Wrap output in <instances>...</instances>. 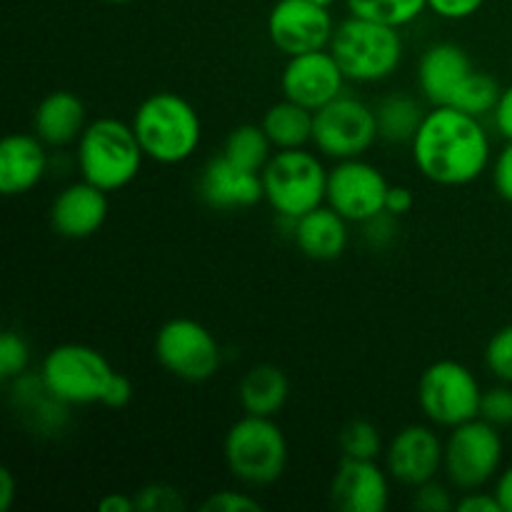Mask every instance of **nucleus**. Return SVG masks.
<instances>
[{
	"label": "nucleus",
	"mask_w": 512,
	"mask_h": 512,
	"mask_svg": "<svg viewBox=\"0 0 512 512\" xmlns=\"http://www.w3.org/2000/svg\"><path fill=\"white\" fill-rule=\"evenodd\" d=\"M223 458L230 475L245 488H268L283 478L290 460L288 438L275 418L248 415L225 433Z\"/></svg>",
	"instance_id": "nucleus-5"
},
{
	"label": "nucleus",
	"mask_w": 512,
	"mask_h": 512,
	"mask_svg": "<svg viewBox=\"0 0 512 512\" xmlns=\"http://www.w3.org/2000/svg\"><path fill=\"white\" fill-rule=\"evenodd\" d=\"M135 505H138L140 512H175L185 508L180 490L170 488L165 483H155L140 490L135 495Z\"/></svg>",
	"instance_id": "nucleus-32"
},
{
	"label": "nucleus",
	"mask_w": 512,
	"mask_h": 512,
	"mask_svg": "<svg viewBox=\"0 0 512 512\" xmlns=\"http://www.w3.org/2000/svg\"><path fill=\"white\" fill-rule=\"evenodd\" d=\"M335 23L330 8L313 0H278L268 13V38L283 55L328 48Z\"/></svg>",
	"instance_id": "nucleus-14"
},
{
	"label": "nucleus",
	"mask_w": 512,
	"mask_h": 512,
	"mask_svg": "<svg viewBox=\"0 0 512 512\" xmlns=\"http://www.w3.org/2000/svg\"><path fill=\"white\" fill-rule=\"evenodd\" d=\"M313 3H320V5H325V8H330V5H335L338 0H313Z\"/></svg>",
	"instance_id": "nucleus-45"
},
{
	"label": "nucleus",
	"mask_w": 512,
	"mask_h": 512,
	"mask_svg": "<svg viewBox=\"0 0 512 512\" xmlns=\"http://www.w3.org/2000/svg\"><path fill=\"white\" fill-rule=\"evenodd\" d=\"M503 435L488 420L475 418L450 430L445 440L443 473L455 490H480L503 465Z\"/></svg>",
	"instance_id": "nucleus-10"
},
{
	"label": "nucleus",
	"mask_w": 512,
	"mask_h": 512,
	"mask_svg": "<svg viewBox=\"0 0 512 512\" xmlns=\"http://www.w3.org/2000/svg\"><path fill=\"white\" fill-rule=\"evenodd\" d=\"M100 512H135L138 505H135V498L123 493H108L103 500L98 503Z\"/></svg>",
	"instance_id": "nucleus-43"
},
{
	"label": "nucleus",
	"mask_w": 512,
	"mask_h": 512,
	"mask_svg": "<svg viewBox=\"0 0 512 512\" xmlns=\"http://www.w3.org/2000/svg\"><path fill=\"white\" fill-rule=\"evenodd\" d=\"M338 445L343 458L350 460H378L385 455L383 435L370 420L355 418L343 425L338 435Z\"/></svg>",
	"instance_id": "nucleus-28"
},
{
	"label": "nucleus",
	"mask_w": 512,
	"mask_h": 512,
	"mask_svg": "<svg viewBox=\"0 0 512 512\" xmlns=\"http://www.w3.org/2000/svg\"><path fill=\"white\" fill-rule=\"evenodd\" d=\"M203 510L208 512H258L263 510V503L253 498L250 493H240V490H220V493H210V498L203 503Z\"/></svg>",
	"instance_id": "nucleus-34"
},
{
	"label": "nucleus",
	"mask_w": 512,
	"mask_h": 512,
	"mask_svg": "<svg viewBox=\"0 0 512 512\" xmlns=\"http://www.w3.org/2000/svg\"><path fill=\"white\" fill-rule=\"evenodd\" d=\"M458 500L453 498L448 485L438 483V478L430 483L413 488V508L420 512H450L455 510Z\"/></svg>",
	"instance_id": "nucleus-33"
},
{
	"label": "nucleus",
	"mask_w": 512,
	"mask_h": 512,
	"mask_svg": "<svg viewBox=\"0 0 512 512\" xmlns=\"http://www.w3.org/2000/svg\"><path fill=\"white\" fill-rule=\"evenodd\" d=\"M18 498V480L13 470L0 468V512H8Z\"/></svg>",
	"instance_id": "nucleus-42"
},
{
	"label": "nucleus",
	"mask_w": 512,
	"mask_h": 512,
	"mask_svg": "<svg viewBox=\"0 0 512 512\" xmlns=\"http://www.w3.org/2000/svg\"><path fill=\"white\" fill-rule=\"evenodd\" d=\"M48 173L45 143L35 133H13L0 143V193L15 198L33 190Z\"/></svg>",
	"instance_id": "nucleus-20"
},
{
	"label": "nucleus",
	"mask_w": 512,
	"mask_h": 512,
	"mask_svg": "<svg viewBox=\"0 0 512 512\" xmlns=\"http://www.w3.org/2000/svg\"><path fill=\"white\" fill-rule=\"evenodd\" d=\"M75 160L83 180L115 193L138 178L145 153L133 125L118 118H98L80 135Z\"/></svg>",
	"instance_id": "nucleus-4"
},
{
	"label": "nucleus",
	"mask_w": 512,
	"mask_h": 512,
	"mask_svg": "<svg viewBox=\"0 0 512 512\" xmlns=\"http://www.w3.org/2000/svg\"><path fill=\"white\" fill-rule=\"evenodd\" d=\"M328 50L338 60L345 78L353 83H380L388 80L403 60L400 28L350 15L335 25Z\"/></svg>",
	"instance_id": "nucleus-6"
},
{
	"label": "nucleus",
	"mask_w": 512,
	"mask_h": 512,
	"mask_svg": "<svg viewBox=\"0 0 512 512\" xmlns=\"http://www.w3.org/2000/svg\"><path fill=\"white\" fill-rule=\"evenodd\" d=\"M198 195L213 210H245L265 200L263 173L230 163L223 153L208 160L198 178Z\"/></svg>",
	"instance_id": "nucleus-19"
},
{
	"label": "nucleus",
	"mask_w": 512,
	"mask_h": 512,
	"mask_svg": "<svg viewBox=\"0 0 512 512\" xmlns=\"http://www.w3.org/2000/svg\"><path fill=\"white\" fill-rule=\"evenodd\" d=\"M418 85L428 103L458 108L475 118L493 113L503 93L498 80L475 68L455 43H435L425 50L418 63Z\"/></svg>",
	"instance_id": "nucleus-2"
},
{
	"label": "nucleus",
	"mask_w": 512,
	"mask_h": 512,
	"mask_svg": "<svg viewBox=\"0 0 512 512\" xmlns=\"http://www.w3.org/2000/svg\"><path fill=\"white\" fill-rule=\"evenodd\" d=\"M413 205H415L413 190L405 188V185H390L388 198H385V210H388L390 215L403 218V215H408L410 210H413Z\"/></svg>",
	"instance_id": "nucleus-41"
},
{
	"label": "nucleus",
	"mask_w": 512,
	"mask_h": 512,
	"mask_svg": "<svg viewBox=\"0 0 512 512\" xmlns=\"http://www.w3.org/2000/svg\"><path fill=\"white\" fill-rule=\"evenodd\" d=\"M30 368V345L18 330H5L0 338V378L13 383L15 378L28 373Z\"/></svg>",
	"instance_id": "nucleus-29"
},
{
	"label": "nucleus",
	"mask_w": 512,
	"mask_h": 512,
	"mask_svg": "<svg viewBox=\"0 0 512 512\" xmlns=\"http://www.w3.org/2000/svg\"><path fill=\"white\" fill-rule=\"evenodd\" d=\"M110 213L108 193L88 180H78L60 190L50 203V225L60 238L85 240L98 233Z\"/></svg>",
	"instance_id": "nucleus-18"
},
{
	"label": "nucleus",
	"mask_w": 512,
	"mask_h": 512,
	"mask_svg": "<svg viewBox=\"0 0 512 512\" xmlns=\"http://www.w3.org/2000/svg\"><path fill=\"white\" fill-rule=\"evenodd\" d=\"M130 400H133V383H130V378L123 373H113L103 393V405L105 408H125Z\"/></svg>",
	"instance_id": "nucleus-38"
},
{
	"label": "nucleus",
	"mask_w": 512,
	"mask_h": 512,
	"mask_svg": "<svg viewBox=\"0 0 512 512\" xmlns=\"http://www.w3.org/2000/svg\"><path fill=\"white\" fill-rule=\"evenodd\" d=\"M395 215H390L388 210L373 215L370 220H365V240H368L373 248H388L395 240V233H398V225H395Z\"/></svg>",
	"instance_id": "nucleus-35"
},
{
	"label": "nucleus",
	"mask_w": 512,
	"mask_h": 512,
	"mask_svg": "<svg viewBox=\"0 0 512 512\" xmlns=\"http://www.w3.org/2000/svg\"><path fill=\"white\" fill-rule=\"evenodd\" d=\"M263 190L270 208L295 223L325 203L328 170L310 150H278L263 168Z\"/></svg>",
	"instance_id": "nucleus-7"
},
{
	"label": "nucleus",
	"mask_w": 512,
	"mask_h": 512,
	"mask_svg": "<svg viewBox=\"0 0 512 512\" xmlns=\"http://www.w3.org/2000/svg\"><path fill=\"white\" fill-rule=\"evenodd\" d=\"M113 373L108 358L98 348L83 343L55 345L40 368L45 388L68 408L103 403V393Z\"/></svg>",
	"instance_id": "nucleus-9"
},
{
	"label": "nucleus",
	"mask_w": 512,
	"mask_h": 512,
	"mask_svg": "<svg viewBox=\"0 0 512 512\" xmlns=\"http://www.w3.org/2000/svg\"><path fill=\"white\" fill-rule=\"evenodd\" d=\"M485 0H428V10L445 20H465L480 13Z\"/></svg>",
	"instance_id": "nucleus-36"
},
{
	"label": "nucleus",
	"mask_w": 512,
	"mask_h": 512,
	"mask_svg": "<svg viewBox=\"0 0 512 512\" xmlns=\"http://www.w3.org/2000/svg\"><path fill=\"white\" fill-rule=\"evenodd\" d=\"M445 440L428 425H405L385 448V470L395 483L418 488L443 473Z\"/></svg>",
	"instance_id": "nucleus-15"
},
{
	"label": "nucleus",
	"mask_w": 512,
	"mask_h": 512,
	"mask_svg": "<svg viewBox=\"0 0 512 512\" xmlns=\"http://www.w3.org/2000/svg\"><path fill=\"white\" fill-rule=\"evenodd\" d=\"M380 140L375 108L355 95H338L315 110L313 145L333 160L363 158Z\"/></svg>",
	"instance_id": "nucleus-11"
},
{
	"label": "nucleus",
	"mask_w": 512,
	"mask_h": 512,
	"mask_svg": "<svg viewBox=\"0 0 512 512\" xmlns=\"http://www.w3.org/2000/svg\"><path fill=\"white\" fill-rule=\"evenodd\" d=\"M293 240L300 253L318 263H330L345 253L350 243L348 220L330 205H318L293 223Z\"/></svg>",
	"instance_id": "nucleus-22"
},
{
	"label": "nucleus",
	"mask_w": 512,
	"mask_h": 512,
	"mask_svg": "<svg viewBox=\"0 0 512 512\" xmlns=\"http://www.w3.org/2000/svg\"><path fill=\"white\" fill-rule=\"evenodd\" d=\"M485 365L500 383L512 385V325L500 328L485 345Z\"/></svg>",
	"instance_id": "nucleus-30"
},
{
	"label": "nucleus",
	"mask_w": 512,
	"mask_h": 512,
	"mask_svg": "<svg viewBox=\"0 0 512 512\" xmlns=\"http://www.w3.org/2000/svg\"><path fill=\"white\" fill-rule=\"evenodd\" d=\"M290 380L283 368L270 363L253 365L238 383L240 408L248 415L275 418L288 405Z\"/></svg>",
	"instance_id": "nucleus-23"
},
{
	"label": "nucleus",
	"mask_w": 512,
	"mask_h": 512,
	"mask_svg": "<svg viewBox=\"0 0 512 512\" xmlns=\"http://www.w3.org/2000/svg\"><path fill=\"white\" fill-rule=\"evenodd\" d=\"M330 500L343 512H385L390 505V473L378 460H340L330 480Z\"/></svg>",
	"instance_id": "nucleus-17"
},
{
	"label": "nucleus",
	"mask_w": 512,
	"mask_h": 512,
	"mask_svg": "<svg viewBox=\"0 0 512 512\" xmlns=\"http://www.w3.org/2000/svg\"><path fill=\"white\" fill-rule=\"evenodd\" d=\"M495 495L503 505V512H512V465L500 473L498 483H495Z\"/></svg>",
	"instance_id": "nucleus-44"
},
{
	"label": "nucleus",
	"mask_w": 512,
	"mask_h": 512,
	"mask_svg": "<svg viewBox=\"0 0 512 512\" xmlns=\"http://www.w3.org/2000/svg\"><path fill=\"white\" fill-rule=\"evenodd\" d=\"M490 115H493L498 133L503 135L508 143H512V85L503 88V93H500L498 103H495L493 113Z\"/></svg>",
	"instance_id": "nucleus-40"
},
{
	"label": "nucleus",
	"mask_w": 512,
	"mask_h": 512,
	"mask_svg": "<svg viewBox=\"0 0 512 512\" xmlns=\"http://www.w3.org/2000/svg\"><path fill=\"white\" fill-rule=\"evenodd\" d=\"M313 118V110L303 108L295 100L283 98L280 103H273L265 110L260 125L268 133L275 150H293L313 143Z\"/></svg>",
	"instance_id": "nucleus-25"
},
{
	"label": "nucleus",
	"mask_w": 512,
	"mask_h": 512,
	"mask_svg": "<svg viewBox=\"0 0 512 512\" xmlns=\"http://www.w3.org/2000/svg\"><path fill=\"white\" fill-rule=\"evenodd\" d=\"M133 130L145 158L160 165L185 163L203 140L198 110L178 93H153L135 108Z\"/></svg>",
	"instance_id": "nucleus-3"
},
{
	"label": "nucleus",
	"mask_w": 512,
	"mask_h": 512,
	"mask_svg": "<svg viewBox=\"0 0 512 512\" xmlns=\"http://www.w3.org/2000/svg\"><path fill=\"white\" fill-rule=\"evenodd\" d=\"M350 15L405 28L428 10V0H345Z\"/></svg>",
	"instance_id": "nucleus-27"
},
{
	"label": "nucleus",
	"mask_w": 512,
	"mask_h": 512,
	"mask_svg": "<svg viewBox=\"0 0 512 512\" xmlns=\"http://www.w3.org/2000/svg\"><path fill=\"white\" fill-rule=\"evenodd\" d=\"M105 3H113V5H125V3H133V0H105Z\"/></svg>",
	"instance_id": "nucleus-46"
},
{
	"label": "nucleus",
	"mask_w": 512,
	"mask_h": 512,
	"mask_svg": "<svg viewBox=\"0 0 512 512\" xmlns=\"http://www.w3.org/2000/svg\"><path fill=\"white\" fill-rule=\"evenodd\" d=\"M88 128V110L73 90H53L38 103L33 113V133L50 148L78 143Z\"/></svg>",
	"instance_id": "nucleus-21"
},
{
	"label": "nucleus",
	"mask_w": 512,
	"mask_h": 512,
	"mask_svg": "<svg viewBox=\"0 0 512 512\" xmlns=\"http://www.w3.org/2000/svg\"><path fill=\"white\" fill-rule=\"evenodd\" d=\"M425 115L428 110L410 93H388L375 105L380 140L390 145H410L423 125Z\"/></svg>",
	"instance_id": "nucleus-24"
},
{
	"label": "nucleus",
	"mask_w": 512,
	"mask_h": 512,
	"mask_svg": "<svg viewBox=\"0 0 512 512\" xmlns=\"http://www.w3.org/2000/svg\"><path fill=\"white\" fill-rule=\"evenodd\" d=\"M155 358L183 383H205L223 365L218 338L193 318H173L155 335Z\"/></svg>",
	"instance_id": "nucleus-12"
},
{
	"label": "nucleus",
	"mask_w": 512,
	"mask_h": 512,
	"mask_svg": "<svg viewBox=\"0 0 512 512\" xmlns=\"http://www.w3.org/2000/svg\"><path fill=\"white\" fill-rule=\"evenodd\" d=\"M455 510L458 512H503V505H500L498 495L483 493V488H480V490H468L463 498H458Z\"/></svg>",
	"instance_id": "nucleus-39"
},
{
	"label": "nucleus",
	"mask_w": 512,
	"mask_h": 512,
	"mask_svg": "<svg viewBox=\"0 0 512 512\" xmlns=\"http://www.w3.org/2000/svg\"><path fill=\"white\" fill-rule=\"evenodd\" d=\"M410 153L425 180L460 188L478 180L490 165V138L475 115L433 105L410 143Z\"/></svg>",
	"instance_id": "nucleus-1"
},
{
	"label": "nucleus",
	"mask_w": 512,
	"mask_h": 512,
	"mask_svg": "<svg viewBox=\"0 0 512 512\" xmlns=\"http://www.w3.org/2000/svg\"><path fill=\"white\" fill-rule=\"evenodd\" d=\"M345 80L348 78L340 70L338 60L328 48H323L288 58L283 75H280V88H283L285 98L295 100L315 113L330 100L343 95Z\"/></svg>",
	"instance_id": "nucleus-16"
},
{
	"label": "nucleus",
	"mask_w": 512,
	"mask_h": 512,
	"mask_svg": "<svg viewBox=\"0 0 512 512\" xmlns=\"http://www.w3.org/2000/svg\"><path fill=\"white\" fill-rule=\"evenodd\" d=\"M390 183L380 168L363 158L338 160L328 170L325 203L338 210L348 223H365L383 213Z\"/></svg>",
	"instance_id": "nucleus-13"
},
{
	"label": "nucleus",
	"mask_w": 512,
	"mask_h": 512,
	"mask_svg": "<svg viewBox=\"0 0 512 512\" xmlns=\"http://www.w3.org/2000/svg\"><path fill=\"white\" fill-rule=\"evenodd\" d=\"M480 418L488 420L495 428H510L512 425V388L510 383L498 388L483 390V403H480Z\"/></svg>",
	"instance_id": "nucleus-31"
},
{
	"label": "nucleus",
	"mask_w": 512,
	"mask_h": 512,
	"mask_svg": "<svg viewBox=\"0 0 512 512\" xmlns=\"http://www.w3.org/2000/svg\"><path fill=\"white\" fill-rule=\"evenodd\" d=\"M493 183L495 190H498L500 198L505 203L512 205V143H508L503 148V153L498 155L493 165Z\"/></svg>",
	"instance_id": "nucleus-37"
},
{
	"label": "nucleus",
	"mask_w": 512,
	"mask_h": 512,
	"mask_svg": "<svg viewBox=\"0 0 512 512\" xmlns=\"http://www.w3.org/2000/svg\"><path fill=\"white\" fill-rule=\"evenodd\" d=\"M418 403L430 423L453 430L480 418L483 390L468 365L458 360H438L420 375Z\"/></svg>",
	"instance_id": "nucleus-8"
},
{
	"label": "nucleus",
	"mask_w": 512,
	"mask_h": 512,
	"mask_svg": "<svg viewBox=\"0 0 512 512\" xmlns=\"http://www.w3.org/2000/svg\"><path fill=\"white\" fill-rule=\"evenodd\" d=\"M273 143H270L268 133L263 130V125L245 123L238 125L228 133L223 143V155L230 163L240 165L245 170H253V173H263V168L268 165V160L273 158Z\"/></svg>",
	"instance_id": "nucleus-26"
}]
</instances>
